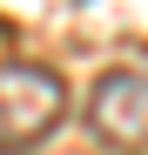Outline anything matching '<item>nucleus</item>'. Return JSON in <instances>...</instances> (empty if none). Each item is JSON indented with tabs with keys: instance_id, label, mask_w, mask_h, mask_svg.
Instances as JSON below:
<instances>
[{
	"instance_id": "obj_1",
	"label": "nucleus",
	"mask_w": 148,
	"mask_h": 155,
	"mask_svg": "<svg viewBox=\"0 0 148 155\" xmlns=\"http://www.w3.org/2000/svg\"><path fill=\"white\" fill-rule=\"evenodd\" d=\"M67 115V81L54 68H34V61H7L0 68V155H20L47 142Z\"/></svg>"
},
{
	"instance_id": "obj_2",
	"label": "nucleus",
	"mask_w": 148,
	"mask_h": 155,
	"mask_svg": "<svg viewBox=\"0 0 148 155\" xmlns=\"http://www.w3.org/2000/svg\"><path fill=\"white\" fill-rule=\"evenodd\" d=\"M88 128L114 155H148V74H101L88 94Z\"/></svg>"
}]
</instances>
